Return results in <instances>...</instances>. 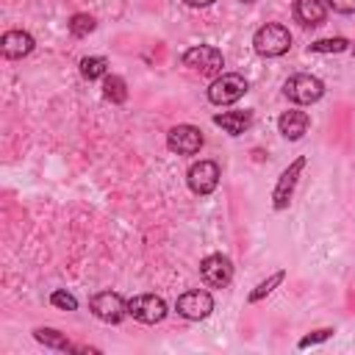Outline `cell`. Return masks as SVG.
<instances>
[{"mask_svg":"<svg viewBox=\"0 0 355 355\" xmlns=\"http://www.w3.org/2000/svg\"><path fill=\"white\" fill-rule=\"evenodd\" d=\"M252 47H255L258 55L277 58V55L288 53V47H291V33H288V28L275 25V22L261 25V28L255 31V36H252Z\"/></svg>","mask_w":355,"mask_h":355,"instance_id":"6da1fadb","label":"cell"},{"mask_svg":"<svg viewBox=\"0 0 355 355\" xmlns=\"http://www.w3.org/2000/svg\"><path fill=\"white\" fill-rule=\"evenodd\" d=\"M244 94H247V80L236 72H225V75L214 78V83L208 86V100L214 105H230Z\"/></svg>","mask_w":355,"mask_h":355,"instance_id":"7a4b0ae2","label":"cell"},{"mask_svg":"<svg viewBox=\"0 0 355 355\" xmlns=\"http://www.w3.org/2000/svg\"><path fill=\"white\" fill-rule=\"evenodd\" d=\"M283 92L291 103H300V105H311L316 103L322 94H324V83L313 75H291L286 83H283Z\"/></svg>","mask_w":355,"mask_h":355,"instance_id":"3957f363","label":"cell"},{"mask_svg":"<svg viewBox=\"0 0 355 355\" xmlns=\"http://www.w3.org/2000/svg\"><path fill=\"white\" fill-rule=\"evenodd\" d=\"M183 64L191 67V69H197V72H202V75H216L225 67V58H222V53L216 47L197 44V47H189L183 53Z\"/></svg>","mask_w":355,"mask_h":355,"instance_id":"277c9868","label":"cell"},{"mask_svg":"<svg viewBox=\"0 0 355 355\" xmlns=\"http://www.w3.org/2000/svg\"><path fill=\"white\" fill-rule=\"evenodd\" d=\"M302 169H305V155L294 158V161L280 172L277 186H275V191H272V205H275V211L288 208L291 194H294V186H297V178H300V172H302Z\"/></svg>","mask_w":355,"mask_h":355,"instance_id":"5b68a950","label":"cell"},{"mask_svg":"<svg viewBox=\"0 0 355 355\" xmlns=\"http://www.w3.org/2000/svg\"><path fill=\"white\" fill-rule=\"evenodd\" d=\"M128 313L144 324H155L166 316V302L155 294H136L133 300H128Z\"/></svg>","mask_w":355,"mask_h":355,"instance_id":"8992f818","label":"cell"},{"mask_svg":"<svg viewBox=\"0 0 355 355\" xmlns=\"http://www.w3.org/2000/svg\"><path fill=\"white\" fill-rule=\"evenodd\" d=\"M89 308H92V313H94L97 319H103V322H108V324H116V322L128 313V302H125L119 294H114V291H100V294H94L92 302H89Z\"/></svg>","mask_w":355,"mask_h":355,"instance_id":"52a82bcc","label":"cell"},{"mask_svg":"<svg viewBox=\"0 0 355 355\" xmlns=\"http://www.w3.org/2000/svg\"><path fill=\"white\" fill-rule=\"evenodd\" d=\"M200 277L211 286V288H225L233 277V263L225 255H205L200 261Z\"/></svg>","mask_w":355,"mask_h":355,"instance_id":"ba28073f","label":"cell"},{"mask_svg":"<svg viewBox=\"0 0 355 355\" xmlns=\"http://www.w3.org/2000/svg\"><path fill=\"white\" fill-rule=\"evenodd\" d=\"M186 180H189V189L194 194H211L219 183V166L214 161H197L189 166Z\"/></svg>","mask_w":355,"mask_h":355,"instance_id":"9c48e42d","label":"cell"},{"mask_svg":"<svg viewBox=\"0 0 355 355\" xmlns=\"http://www.w3.org/2000/svg\"><path fill=\"white\" fill-rule=\"evenodd\" d=\"M166 144H169L172 153L194 155V153H200V147H202V133H200V128H194V125H175V128L169 130V136H166Z\"/></svg>","mask_w":355,"mask_h":355,"instance_id":"30bf717a","label":"cell"},{"mask_svg":"<svg viewBox=\"0 0 355 355\" xmlns=\"http://www.w3.org/2000/svg\"><path fill=\"white\" fill-rule=\"evenodd\" d=\"M211 311H214V300L202 288H194L178 297V313L186 319H205Z\"/></svg>","mask_w":355,"mask_h":355,"instance_id":"8fae6325","label":"cell"},{"mask_svg":"<svg viewBox=\"0 0 355 355\" xmlns=\"http://www.w3.org/2000/svg\"><path fill=\"white\" fill-rule=\"evenodd\" d=\"M294 17L305 28H316L327 17V0H294Z\"/></svg>","mask_w":355,"mask_h":355,"instance_id":"7c38bea8","label":"cell"},{"mask_svg":"<svg viewBox=\"0 0 355 355\" xmlns=\"http://www.w3.org/2000/svg\"><path fill=\"white\" fill-rule=\"evenodd\" d=\"M0 50H3L6 58H22L33 50V36L25 33V31H8L0 39Z\"/></svg>","mask_w":355,"mask_h":355,"instance_id":"4fadbf2b","label":"cell"},{"mask_svg":"<svg viewBox=\"0 0 355 355\" xmlns=\"http://www.w3.org/2000/svg\"><path fill=\"white\" fill-rule=\"evenodd\" d=\"M277 128L288 141H297L308 130V114L305 111H283L277 119Z\"/></svg>","mask_w":355,"mask_h":355,"instance_id":"5bb4252c","label":"cell"},{"mask_svg":"<svg viewBox=\"0 0 355 355\" xmlns=\"http://www.w3.org/2000/svg\"><path fill=\"white\" fill-rule=\"evenodd\" d=\"M214 125H219L225 133L230 136H241L250 125H252V114L250 111H227V114H216Z\"/></svg>","mask_w":355,"mask_h":355,"instance_id":"9a60e30c","label":"cell"},{"mask_svg":"<svg viewBox=\"0 0 355 355\" xmlns=\"http://www.w3.org/2000/svg\"><path fill=\"white\" fill-rule=\"evenodd\" d=\"M33 338H36L39 344L50 347V349H64V352H67V349H75V347H72L58 330H53V327H36V330H33Z\"/></svg>","mask_w":355,"mask_h":355,"instance_id":"2e32d148","label":"cell"},{"mask_svg":"<svg viewBox=\"0 0 355 355\" xmlns=\"http://www.w3.org/2000/svg\"><path fill=\"white\" fill-rule=\"evenodd\" d=\"M103 94L111 103H125L128 100V86H125V80L119 75H105L103 78Z\"/></svg>","mask_w":355,"mask_h":355,"instance_id":"e0dca14e","label":"cell"},{"mask_svg":"<svg viewBox=\"0 0 355 355\" xmlns=\"http://www.w3.org/2000/svg\"><path fill=\"white\" fill-rule=\"evenodd\" d=\"M105 69H108V61L103 55H86V58H80V75L86 80L105 78Z\"/></svg>","mask_w":355,"mask_h":355,"instance_id":"ac0fdd59","label":"cell"},{"mask_svg":"<svg viewBox=\"0 0 355 355\" xmlns=\"http://www.w3.org/2000/svg\"><path fill=\"white\" fill-rule=\"evenodd\" d=\"M283 277H286V272L280 269V272L269 275L266 280H261V283H258V286L250 291V302H261L266 294H272V291H275V286H280V283H283Z\"/></svg>","mask_w":355,"mask_h":355,"instance_id":"d6986e66","label":"cell"},{"mask_svg":"<svg viewBox=\"0 0 355 355\" xmlns=\"http://www.w3.org/2000/svg\"><path fill=\"white\" fill-rule=\"evenodd\" d=\"M67 25H69V33L72 36L83 39V36H89L94 31V17L92 14H72V19Z\"/></svg>","mask_w":355,"mask_h":355,"instance_id":"ffe728a7","label":"cell"},{"mask_svg":"<svg viewBox=\"0 0 355 355\" xmlns=\"http://www.w3.org/2000/svg\"><path fill=\"white\" fill-rule=\"evenodd\" d=\"M347 47H349V42L341 39V36H336V39H319V42H313L308 50L311 53H344Z\"/></svg>","mask_w":355,"mask_h":355,"instance_id":"44dd1931","label":"cell"},{"mask_svg":"<svg viewBox=\"0 0 355 355\" xmlns=\"http://www.w3.org/2000/svg\"><path fill=\"white\" fill-rule=\"evenodd\" d=\"M50 302H53L55 308H64V311H75V308H78V300H75L69 291H64V288H55V291L50 294Z\"/></svg>","mask_w":355,"mask_h":355,"instance_id":"7402d4cb","label":"cell"},{"mask_svg":"<svg viewBox=\"0 0 355 355\" xmlns=\"http://www.w3.org/2000/svg\"><path fill=\"white\" fill-rule=\"evenodd\" d=\"M333 333H336L333 327H322V330H313V333H308V336H302L297 347H300V349H305V347H313V344H322V341H327V338H330Z\"/></svg>","mask_w":355,"mask_h":355,"instance_id":"603a6c76","label":"cell"},{"mask_svg":"<svg viewBox=\"0 0 355 355\" xmlns=\"http://www.w3.org/2000/svg\"><path fill=\"white\" fill-rule=\"evenodd\" d=\"M327 6L338 14H352L355 11V0H327Z\"/></svg>","mask_w":355,"mask_h":355,"instance_id":"cb8c5ba5","label":"cell"},{"mask_svg":"<svg viewBox=\"0 0 355 355\" xmlns=\"http://www.w3.org/2000/svg\"><path fill=\"white\" fill-rule=\"evenodd\" d=\"M186 6H194V8H205V6H211V3H216V0H183Z\"/></svg>","mask_w":355,"mask_h":355,"instance_id":"d4e9b609","label":"cell"},{"mask_svg":"<svg viewBox=\"0 0 355 355\" xmlns=\"http://www.w3.org/2000/svg\"><path fill=\"white\" fill-rule=\"evenodd\" d=\"M241 3H252V0H241Z\"/></svg>","mask_w":355,"mask_h":355,"instance_id":"484cf974","label":"cell"}]
</instances>
